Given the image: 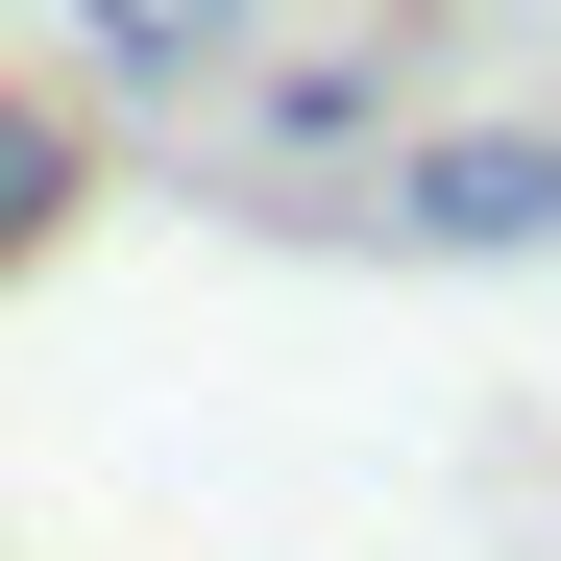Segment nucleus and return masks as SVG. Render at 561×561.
Instances as JSON below:
<instances>
[{"instance_id": "1", "label": "nucleus", "mask_w": 561, "mask_h": 561, "mask_svg": "<svg viewBox=\"0 0 561 561\" xmlns=\"http://www.w3.org/2000/svg\"><path fill=\"white\" fill-rule=\"evenodd\" d=\"M391 220L463 244V268H489V244H561V123H439V147L391 171Z\"/></svg>"}, {"instance_id": "2", "label": "nucleus", "mask_w": 561, "mask_h": 561, "mask_svg": "<svg viewBox=\"0 0 561 561\" xmlns=\"http://www.w3.org/2000/svg\"><path fill=\"white\" fill-rule=\"evenodd\" d=\"M73 49L123 99H171V73H244V0H73Z\"/></svg>"}, {"instance_id": "3", "label": "nucleus", "mask_w": 561, "mask_h": 561, "mask_svg": "<svg viewBox=\"0 0 561 561\" xmlns=\"http://www.w3.org/2000/svg\"><path fill=\"white\" fill-rule=\"evenodd\" d=\"M73 196H99V147H73L49 99H0V268H25V244H49Z\"/></svg>"}, {"instance_id": "4", "label": "nucleus", "mask_w": 561, "mask_h": 561, "mask_svg": "<svg viewBox=\"0 0 561 561\" xmlns=\"http://www.w3.org/2000/svg\"><path fill=\"white\" fill-rule=\"evenodd\" d=\"M366 123H391V73H366V49H294V73H268V147H294V171L366 147Z\"/></svg>"}]
</instances>
